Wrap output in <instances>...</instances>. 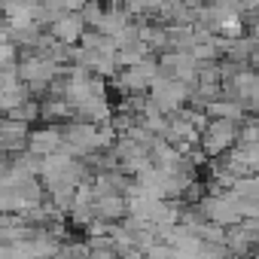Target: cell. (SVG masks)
<instances>
[{
    "label": "cell",
    "mask_w": 259,
    "mask_h": 259,
    "mask_svg": "<svg viewBox=\"0 0 259 259\" xmlns=\"http://www.w3.org/2000/svg\"><path fill=\"white\" fill-rule=\"evenodd\" d=\"M229 122H220L210 128V135H207V150H223V144L229 141Z\"/></svg>",
    "instance_id": "6da1fadb"
},
{
    "label": "cell",
    "mask_w": 259,
    "mask_h": 259,
    "mask_svg": "<svg viewBox=\"0 0 259 259\" xmlns=\"http://www.w3.org/2000/svg\"><path fill=\"white\" fill-rule=\"evenodd\" d=\"M156 95H159V101L168 107V104H177V101H180L183 89H180V85H168V82H165V85H159V89H156Z\"/></svg>",
    "instance_id": "7a4b0ae2"
}]
</instances>
